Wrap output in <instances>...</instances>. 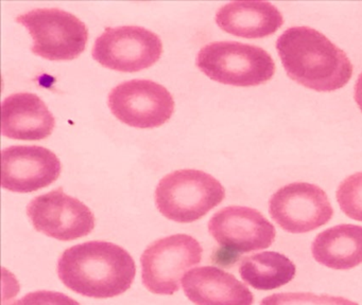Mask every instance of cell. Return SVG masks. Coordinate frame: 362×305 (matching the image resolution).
Segmentation results:
<instances>
[{
  "label": "cell",
  "instance_id": "cell-1",
  "mask_svg": "<svg viewBox=\"0 0 362 305\" xmlns=\"http://www.w3.org/2000/svg\"><path fill=\"white\" fill-rule=\"evenodd\" d=\"M58 275L69 289L95 299L114 298L132 286L136 265L116 244L90 241L78 244L59 258Z\"/></svg>",
  "mask_w": 362,
  "mask_h": 305
},
{
  "label": "cell",
  "instance_id": "cell-2",
  "mask_svg": "<svg viewBox=\"0 0 362 305\" xmlns=\"http://www.w3.org/2000/svg\"><path fill=\"white\" fill-rule=\"evenodd\" d=\"M288 76L306 88L330 92L344 87L353 76V64L344 51L317 30L289 28L276 42Z\"/></svg>",
  "mask_w": 362,
  "mask_h": 305
},
{
  "label": "cell",
  "instance_id": "cell-3",
  "mask_svg": "<svg viewBox=\"0 0 362 305\" xmlns=\"http://www.w3.org/2000/svg\"><path fill=\"white\" fill-rule=\"evenodd\" d=\"M226 198V189L211 174L177 169L158 182L156 203L168 220L187 224L200 220Z\"/></svg>",
  "mask_w": 362,
  "mask_h": 305
},
{
  "label": "cell",
  "instance_id": "cell-4",
  "mask_svg": "<svg viewBox=\"0 0 362 305\" xmlns=\"http://www.w3.org/2000/svg\"><path fill=\"white\" fill-rule=\"evenodd\" d=\"M196 64L211 80L232 86H258L275 73L274 61L264 49L239 42L207 44L199 51Z\"/></svg>",
  "mask_w": 362,
  "mask_h": 305
},
{
  "label": "cell",
  "instance_id": "cell-5",
  "mask_svg": "<svg viewBox=\"0 0 362 305\" xmlns=\"http://www.w3.org/2000/svg\"><path fill=\"white\" fill-rule=\"evenodd\" d=\"M209 234L220 245L216 262L230 266L241 253L267 249L274 243V226L253 208L230 205L216 212L209 222Z\"/></svg>",
  "mask_w": 362,
  "mask_h": 305
},
{
  "label": "cell",
  "instance_id": "cell-6",
  "mask_svg": "<svg viewBox=\"0 0 362 305\" xmlns=\"http://www.w3.org/2000/svg\"><path fill=\"white\" fill-rule=\"evenodd\" d=\"M16 23L29 31L31 51L49 61H71L86 50L88 25L76 15L58 8H35L18 15Z\"/></svg>",
  "mask_w": 362,
  "mask_h": 305
},
{
  "label": "cell",
  "instance_id": "cell-7",
  "mask_svg": "<svg viewBox=\"0 0 362 305\" xmlns=\"http://www.w3.org/2000/svg\"><path fill=\"white\" fill-rule=\"evenodd\" d=\"M202 253V246L190 235L156 239L141 256L144 286L152 294H175L181 288L184 273L200 264Z\"/></svg>",
  "mask_w": 362,
  "mask_h": 305
},
{
  "label": "cell",
  "instance_id": "cell-8",
  "mask_svg": "<svg viewBox=\"0 0 362 305\" xmlns=\"http://www.w3.org/2000/svg\"><path fill=\"white\" fill-rule=\"evenodd\" d=\"M92 54L103 67L139 72L160 59L163 42L158 34L139 25L105 28L97 37Z\"/></svg>",
  "mask_w": 362,
  "mask_h": 305
},
{
  "label": "cell",
  "instance_id": "cell-9",
  "mask_svg": "<svg viewBox=\"0 0 362 305\" xmlns=\"http://www.w3.org/2000/svg\"><path fill=\"white\" fill-rule=\"evenodd\" d=\"M112 114L129 126L154 128L168 122L175 112L170 91L150 80H131L112 89L107 97Z\"/></svg>",
  "mask_w": 362,
  "mask_h": 305
},
{
  "label": "cell",
  "instance_id": "cell-10",
  "mask_svg": "<svg viewBox=\"0 0 362 305\" xmlns=\"http://www.w3.org/2000/svg\"><path fill=\"white\" fill-rule=\"evenodd\" d=\"M27 215L37 232L63 241L86 237L96 225L92 210L61 186L33 198Z\"/></svg>",
  "mask_w": 362,
  "mask_h": 305
},
{
  "label": "cell",
  "instance_id": "cell-11",
  "mask_svg": "<svg viewBox=\"0 0 362 305\" xmlns=\"http://www.w3.org/2000/svg\"><path fill=\"white\" fill-rule=\"evenodd\" d=\"M269 212L281 229L294 234L315 230L327 224L334 215L327 194L308 182L281 186L271 197Z\"/></svg>",
  "mask_w": 362,
  "mask_h": 305
},
{
  "label": "cell",
  "instance_id": "cell-12",
  "mask_svg": "<svg viewBox=\"0 0 362 305\" xmlns=\"http://www.w3.org/2000/svg\"><path fill=\"white\" fill-rule=\"evenodd\" d=\"M62 172L56 154L39 145H13L1 152V186L16 193H31L54 184Z\"/></svg>",
  "mask_w": 362,
  "mask_h": 305
},
{
  "label": "cell",
  "instance_id": "cell-13",
  "mask_svg": "<svg viewBox=\"0 0 362 305\" xmlns=\"http://www.w3.org/2000/svg\"><path fill=\"white\" fill-rule=\"evenodd\" d=\"M54 127V114L35 93H13L1 104V133L5 137L39 141L52 136Z\"/></svg>",
  "mask_w": 362,
  "mask_h": 305
},
{
  "label": "cell",
  "instance_id": "cell-14",
  "mask_svg": "<svg viewBox=\"0 0 362 305\" xmlns=\"http://www.w3.org/2000/svg\"><path fill=\"white\" fill-rule=\"evenodd\" d=\"M188 300L196 305H253L251 290L232 273L215 266L192 269L183 279Z\"/></svg>",
  "mask_w": 362,
  "mask_h": 305
},
{
  "label": "cell",
  "instance_id": "cell-15",
  "mask_svg": "<svg viewBox=\"0 0 362 305\" xmlns=\"http://www.w3.org/2000/svg\"><path fill=\"white\" fill-rule=\"evenodd\" d=\"M216 23L226 33L238 37L264 38L283 25L279 8L267 1H232L216 13Z\"/></svg>",
  "mask_w": 362,
  "mask_h": 305
},
{
  "label": "cell",
  "instance_id": "cell-16",
  "mask_svg": "<svg viewBox=\"0 0 362 305\" xmlns=\"http://www.w3.org/2000/svg\"><path fill=\"white\" fill-rule=\"evenodd\" d=\"M320 264L347 270L362 263V227L343 224L332 227L315 237L311 247Z\"/></svg>",
  "mask_w": 362,
  "mask_h": 305
},
{
  "label": "cell",
  "instance_id": "cell-17",
  "mask_svg": "<svg viewBox=\"0 0 362 305\" xmlns=\"http://www.w3.org/2000/svg\"><path fill=\"white\" fill-rule=\"evenodd\" d=\"M239 273L245 283L258 290H273L291 282L296 267L279 252L252 254L241 260Z\"/></svg>",
  "mask_w": 362,
  "mask_h": 305
},
{
  "label": "cell",
  "instance_id": "cell-18",
  "mask_svg": "<svg viewBox=\"0 0 362 305\" xmlns=\"http://www.w3.org/2000/svg\"><path fill=\"white\" fill-rule=\"evenodd\" d=\"M337 201L345 215L362 222V172L345 178L338 190Z\"/></svg>",
  "mask_w": 362,
  "mask_h": 305
},
{
  "label": "cell",
  "instance_id": "cell-19",
  "mask_svg": "<svg viewBox=\"0 0 362 305\" xmlns=\"http://www.w3.org/2000/svg\"><path fill=\"white\" fill-rule=\"evenodd\" d=\"M260 305H359L342 297L313 292H281L262 299Z\"/></svg>",
  "mask_w": 362,
  "mask_h": 305
},
{
  "label": "cell",
  "instance_id": "cell-20",
  "mask_svg": "<svg viewBox=\"0 0 362 305\" xmlns=\"http://www.w3.org/2000/svg\"><path fill=\"white\" fill-rule=\"evenodd\" d=\"M12 305H81L63 292L37 290L29 292Z\"/></svg>",
  "mask_w": 362,
  "mask_h": 305
},
{
  "label": "cell",
  "instance_id": "cell-21",
  "mask_svg": "<svg viewBox=\"0 0 362 305\" xmlns=\"http://www.w3.org/2000/svg\"><path fill=\"white\" fill-rule=\"evenodd\" d=\"M355 97L356 103H357L358 107L362 112V72L358 76L357 82L355 84Z\"/></svg>",
  "mask_w": 362,
  "mask_h": 305
}]
</instances>
